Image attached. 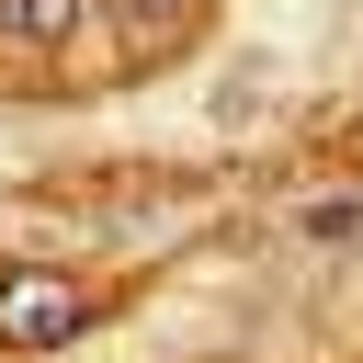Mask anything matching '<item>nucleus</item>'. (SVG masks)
I'll return each instance as SVG.
<instances>
[{
  "label": "nucleus",
  "instance_id": "nucleus-2",
  "mask_svg": "<svg viewBox=\"0 0 363 363\" xmlns=\"http://www.w3.org/2000/svg\"><path fill=\"white\" fill-rule=\"evenodd\" d=\"M79 11H91V0H0V34H11V45H68Z\"/></svg>",
  "mask_w": 363,
  "mask_h": 363
},
{
  "label": "nucleus",
  "instance_id": "nucleus-1",
  "mask_svg": "<svg viewBox=\"0 0 363 363\" xmlns=\"http://www.w3.org/2000/svg\"><path fill=\"white\" fill-rule=\"evenodd\" d=\"M91 329V284L57 272V261H23L0 272V352H68Z\"/></svg>",
  "mask_w": 363,
  "mask_h": 363
}]
</instances>
